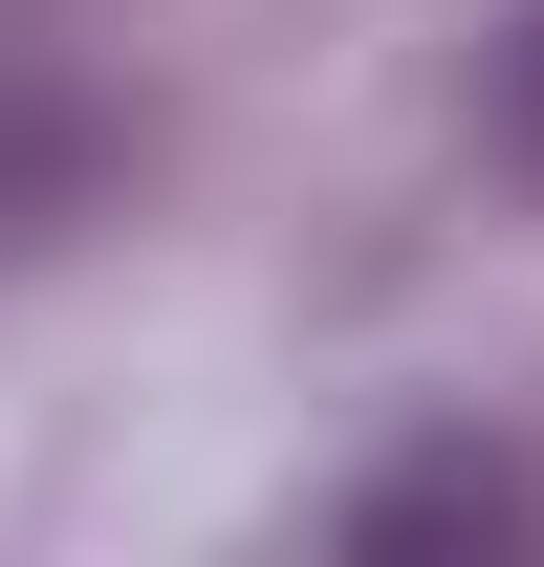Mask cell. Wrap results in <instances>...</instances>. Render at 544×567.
<instances>
[{
    "label": "cell",
    "instance_id": "6da1fadb",
    "mask_svg": "<svg viewBox=\"0 0 544 567\" xmlns=\"http://www.w3.org/2000/svg\"><path fill=\"white\" fill-rule=\"evenodd\" d=\"M348 567H414V546H544V481L501 458V436H436V458H370V481L327 502Z\"/></svg>",
    "mask_w": 544,
    "mask_h": 567
},
{
    "label": "cell",
    "instance_id": "7a4b0ae2",
    "mask_svg": "<svg viewBox=\"0 0 544 567\" xmlns=\"http://www.w3.org/2000/svg\"><path fill=\"white\" fill-rule=\"evenodd\" d=\"M479 153H501V197H544V0L479 22Z\"/></svg>",
    "mask_w": 544,
    "mask_h": 567
}]
</instances>
